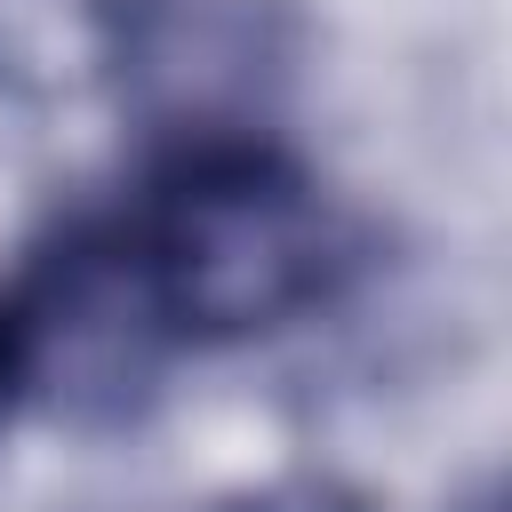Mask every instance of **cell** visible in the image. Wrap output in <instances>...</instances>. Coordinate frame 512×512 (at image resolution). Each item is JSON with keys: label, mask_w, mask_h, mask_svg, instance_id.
Returning a JSON list of instances; mask_svg holds the SVG:
<instances>
[{"label": "cell", "mask_w": 512, "mask_h": 512, "mask_svg": "<svg viewBox=\"0 0 512 512\" xmlns=\"http://www.w3.org/2000/svg\"><path fill=\"white\" fill-rule=\"evenodd\" d=\"M104 216L176 352L240 344L312 312L344 264V224L312 168L232 128L168 144Z\"/></svg>", "instance_id": "cell-1"}, {"label": "cell", "mask_w": 512, "mask_h": 512, "mask_svg": "<svg viewBox=\"0 0 512 512\" xmlns=\"http://www.w3.org/2000/svg\"><path fill=\"white\" fill-rule=\"evenodd\" d=\"M472 512H496V496H480V504H472Z\"/></svg>", "instance_id": "cell-2"}]
</instances>
